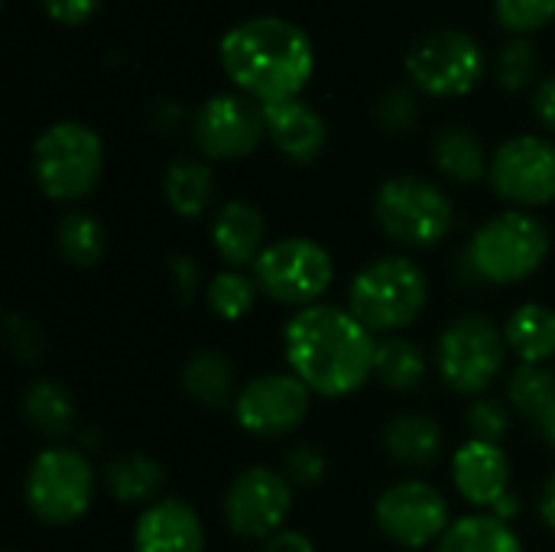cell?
I'll return each instance as SVG.
<instances>
[{"mask_svg":"<svg viewBox=\"0 0 555 552\" xmlns=\"http://www.w3.org/2000/svg\"><path fill=\"white\" fill-rule=\"evenodd\" d=\"M540 72V52L530 39L517 36V39H507L498 52V81L507 88V91H520L527 88Z\"/></svg>","mask_w":555,"mask_h":552,"instance_id":"32","label":"cell"},{"mask_svg":"<svg viewBox=\"0 0 555 552\" xmlns=\"http://www.w3.org/2000/svg\"><path fill=\"white\" fill-rule=\"evenodd\" d=\"M325 472H328V462H325V455L315 449V446H293L286 455H283V475H286V482L289 485H296V488H315L322 478H325Z\"/></svg>","mask_w":555,"mask_h":552,"instance_id":"35","label":"cell"},{"mask_svg":"<svg viewBox=\"0 0 555 552\" xmlns=\"http://www.w3.org/2000/svg\"><path fill=\"white\" fill-rule=\"evenodd\" d=\"M550 254V231L530 211H501L488 218L465 247V267L481 283H520L533 277Z\"/></svg>","mask_w":555,"mask_h":552,"instance_id":"3","label":"cell"},{"mask_svg":"<svg viewBox=\"0 0 555 552\" xmlns=\"http://www.w3.org/2000/svg\"><path fill=\"white\" fill-rule=\"evenodd\" d=\"M283 351L293 374L325 400L351 397L374 374V332L351 309L319 303L299 309L283 329Z\"/></svg>","mask_w":555,"mask_h":552,"instance_id":"1","label":"cell"},{"mask_svg":"<svg viewBox=\"0 0 555 552\" xmlns=\"http://www.w3.org/2000/svg\"><path fill=\"white\" fill-rule=\"evenodd\" d=\"M211 244H215V254L228 264V270L254 267L260 254L267 251L263 211L244 198L224 202L211 218Z\"/></svg>","mask_w":555,"mask_h":552,"instance_id":"18","label":"cell"},{"mask_svg":"<svg viewBox=\"0 0 555 552\" xmlns=\"http://www.w3.org/2000/svg\"><path fill=\"white\" fill-rule=\"evenodd\" d=\"M312 407V390L296 374L254 377L234 400V420L247 436L283 439L302 426Z\"/></svg>","mask_w":555,"mask_h":552,"instance_id":"15","label":"cell"},{"mask_svg":"<svg viewBox=\"0 0 555 552\" xmlns=\"http://www.w3.org/2000/svg\"><path fill=\"white\" fill-rule=\"evenodd\" d=\"M133 552H205V527L185 501L159 498L137 517Z\"/></svg>","mask_w":555,"mask_h":552,"instance_id":"17","label":"cell"},{"mask_svg":"<svg viewBox=\"0 0 555 552\" xmlns=\"http://www.w3.org/2000/svg\"><path fill=\"white\" fill-rule=\"evenodd\" d=\"M169 270H172V283H176V293L182 303H189L198 290V264L192 257H172L169 260Z\"/></svg>","mask_w":555,"mask_h":552,"instance_id":"39","label":"cell"},{"mask_svg":"<svg viewBox=\"0 0 555 552\" xmlns=\"http://www.w3.org/2000/svg\"><path fill=\"white\" fill-rule=\"evenodd\" d=\"M555 400V371L546 364H517L507 381V403L520 410L530 423Z\"/></svg>","mask_w":555,"mask_h":552,"instance_id":"30","label":"cell"},{"mask_svg":"<svg viewBox=\"0 0 555 552\" xmlns=\"http://www.w3.org/2000/svg\"><path fill=\"white\" fill-rule=\"evenodd\" d=\"M263 124H267V137L273 140V146L293 163H312L325 150L328 127L322 114L299 98L263 104Z\"/></svg>","mask_w":555,"mask_h":552,"instance_id":"19","label":"cell"},{"mask_svg":"<svg viewBox=\"0 0 555 552\" xmlns=\"http://www.w3.org/2000/svg\"><path fill=\"white\" fill-rule=\"evenodd\" d=\"M520 514V498L511 491V495H504L494 508H491V517H498V521H504V524H511L514 517Z\"/></svg>","mask_w":555,"mask_h":552,"instance_id":"43","label":"cell"},{"mask_svg":"<svg viewBox=\"0 0 555 552\" xmlns=\"http://www.w3.org/2000/svg\"><path fill=\"white\" fill-rule=\"evenodd\" d=\"M163 482H166L163 468L143 452L117 455L104 472V485L117 504H146L150 508L156 501V495L163 491Z\"/></svg>","mask_w":555,"mask_h":552,"instance_id":"26","label":"cell"},{"mask_svg":"<svg viewBox=\"0 0 555 552\" xmlns=\"http://www.w3.org/2000/svg\"><path fill=\"white\" fill-rule=\"evenodd\" d=\"M104 172V143L81 120H55L33 143V179L52 202H78Z\"/></svg>","mask_w":555,"mask_h":552,"instance_id":"5","label":"cell"},{"mask_svg":"<svg viewBox=\"0 0 555 552\" xmlns=\"http://www.w3.org/2000/svg\"><path fill=\"white\" fill-rule=\"evenodd\" d=\"M7 345H10V351L23 361V364H33V361H39L42 358V332L29 322V319H23V316H7Z\"/></svg>","mask_w":555,"mask_h":552,"instance_id":"37","label":"cell"},{"mask_svg":"<svg viewBox=\"0 0 555 552\" xmlns=\"http://www.w3.org/2000/svg\"><path fill=\"white\" fill-rule=\"evenodd\" d=\"M540 517L550 530H555V475L546 482V488L540 495Z\"/></svg>","mask_w":555,"mask_h":552,"instance_id":"42","label":"cell"},{"mask_svg":"<svg viewBox=\"0 0 555 552\" xmlns=\"http://www.w3.org/2000/svg\"><path fill=\"white\" fill-rule=\"evenodd\" d=\"M433 159L442 176H449L452 182H462V185L478 182L491 169L485 143L468 127H442L433 140Z\"/></svg>","mask_w":555,"mask_h":552,"instance_id":"25","label":"cell"},{"mask_svg":"<svg viewBox=\"0 0 555 552\" xmlns=\"http://www.w3.org/2000/svg\"><path fill=\"white\" fill-rule=\"evenodd\" d=\"M218 55L228 78L260 104L296 98L315 68L312 39L283 16H250L231 26Z\"/></svg>","mask_w":555,"mask_h":552,"instance_id":"2","label":"cell"},{"mask_svg":"<svg viewBox=\"0 0 555 552\" xmlns=\"http://www.w3.org/2000/svg\"><path fill=\"white\" fill-rule=\"evenodd\" d=\"M507 338L481 312H465L449 322L436 342V371L452 394L481 397L507 361Z\"/></svg>","mask_w":555,"mask_h":552,"instance_id":"7","label":"cell"},{"mask_svg":"<svg viewBox=\"0 0 555 552\" xmlns=\"http://www.w3.org/2000/svg\"><path fill=\"white\" fill-rule=\"evenodd\" d=\"M29 514L49 527L81 521L94 501V468L75 449H46L33 459L23 485Z\"/></svg>","mask_w":555,"mask_h":552,"instance_id":"8","label":"cell"},{"mask_svg":"<svg viewBox=\"0 0 555 552\" xmlns=\"http://www.w3.org/2000/svg\"><path fill=\"white\" fill-rule=\"evenodd\" d=\"M533 426L543 433V439H546V442L555 449V400L546 407V410H543V413H540V420H537Z\"/></svg>","mask_w":555,"mask_h":552,"instance_id":"44","label":"cell"},{"mask_svg":"<svg viewBox=\"0 0 555 552\" xmlns=\"http://www.w3.org/2000/svg\"><path fill=\"white\" fill-rule=\"evenodd\" d=\"M20 413L46 439H65L75 429V400L59 381H33L20 397Z\"/></svg>","mask_w":555,"mask_h":552,"instance_id":"23","label":"cell"},{"mask_svg":"<svg viewBox=\"0 0 555 552\" xmlns=\"http://www.w3.org/2000/svg\"><path fill=\"white\" fill-rule=\"evenodd\" d=\"M254 280L263 296L280 306L309 309L319 306L332 290L335 264L332 254L312 238H280L267 244L260 260L254 264Z\"/></svg>","mask_w":555,"mask_h":552,"instance_id":"9","label":"cell"},{"mask_svg":"<svg viewBox=\"0 0 555 552\" xmlns=\"http://www.w3.org/2000/svg\"><path fill=\"white\" fill-rule=\"evenodd\" d=\"M224 524L241 540H270L283 530L293 511V485L283 472L254 465L241 472L224 491Z\"/></svg>","mask_w":555,"mask_h":552,"instance_id":"11","label":"cell"},{"mask_svg":"<svg viewBox=\"0 0 555 552\" xmlns=\"http://www.w3.org/2000/svg\"><path fill=\"white\" fill-rule=\"evenodd\" d=\"M377 228L400 247L429 251L455 221L452 198L423 176H393L374 195Z\"/></svg>","mask_w":555,"mask_h":552,"instance_id":"6","label":"cell"},{"mask_svg":"<svg viewBox=\"0 0 555 552\" xmlns=\"http://www.w3.org/2000/svg\"><path fill=\"white\" fill-rule=\"evenodd\" d=\"M436 552H524V543L511 524L491 514H475L455 521L436 543Z\"/></svg>","mask_w":555,"mask_h":552,"instance_id":"27","label":"cell"},{"mask_svg":"<svg viewBox=\"0 0 555 552\" xmlns=\"http://www.w3.org/2000/svg\"><path fill=\"white\" fill-rule=\"evenodd\" d=\"M429 303V283L426 273L410 257H377L358 277L348 290V309L351 316L371 329L393 335L406 325H413Z\"/></svg>","mask_w":555,"mask_h":552,"instance_id":"4","label":"cell"},{"mask_svg":"<svg viewBox=\"0 0 555 552\" xmlns=\"http://www.w3.org/2000/svg\"><path fill=\"white\" fill-rule=\"evenodd\" d=\"M494 16L504 29L530 33L555 16V0H494Z\"/></svg>","mask_w":555,"mask_h":552,"instance_id":"34","label":"cell"},{"mask_svg":"<svg viewBox=\"0 0 555 552\" xmlns=\"http://www.w3.org/2000/svg\"><path fill=\"white\" fill-rule=\"evenodd\" d=\"M163 195L179 218L205 215L211 205V195H215V176H211L208 163L192 159V156L172 159L163 176Z\"/></svg>","mask_w":555,"mask_h":552,"instance_id":"24","label":"cell"},{"mask_svg":"<svg viewBox=\"0 0 555 552\" xmlns=\"http://www.w3.org/2000/svg\"><path fill=\"white\" fill-rule=\"evenodd\" d=\"M182 390L208 407V410H224L228 403L237 400V374H234V364L231 358H224L221 351H195L185 368H182Z\"/></svg>","mask_w":555,"mask_h":552,"instance_id":"21","label":"cell"},{"mask_svg":"<svg viewBox=\"0 0 555 552\" xmlns=\"http://www.w3.org/2000/svg\"><path fill=\"white\" fill-rule=\"evenodd\" d=\"M374 521L380 534L403 550L433 547L452 527L446 498L429 482H420V478H406L380 491L374 504Z\"/></svg>","mask_w":555,"mask_h":552,"instance_id":"12","label":"cell"},{"mask_svg":"<svg viewBox=\"0 0 555 552\" xmlns=\"http://www.w3.org/2000/svg\"><path fill=\"white\" fill-rule=\"evenodd\" d=\"M267 137L263 104L250 94H215L192 117V140L208 159L250 156Z\"/></svg>","mask_w":555,"mask_h":552,"instance_id":"14","label":"cell"},{"mask_svg":"<svg viewBox=\"0 0 555 552\" xmlns=\"http://www.w3.org/2000/svg\"><path fill=\"white\" fill-rule=\"evenodd\" d=\"M491 189L520 208L555 202V143L537 133L511 137L498 146L491 169Z\"/></svg>","mask_w":555,"mask_h":552,"instance_id":"13","label":"cell"},{"mask_svg":"<svg viewBox=\"0 0 555 552\" xmlns=\"http://www.w3.org/2000/svg\"><path fill=\"white\" fill-rule=\"evenodd\" d=\"M452 482L468 504L491 511L511 495V459L501 446L468 439L452 455Z\"/></svg>","mask_w":555,"mask_h":552,"instance_id":"16","label":"cell"},{"mask_svg":"<svg viewBox=\"0 0 555 552\" xmlns=\"http://www.w3.org/2000/svg\"><path fill=\"white\" fill-rule=\"evenodd\" d=\"M416 117H420V104L410 88H393L377 101V120L387 130H406Z\"/></svg>","mask_w":555,"mask_h":552,"instance_id":"36","label":"cell"},{"mask_svg":"<svg viewBox=\"0 0 555 552\" xmlns=\"http://www.w3.org/2000/svg\"><path fill=\"white\" fill-rule=\"evenodd\" d=\"M260 552H315V543L299 530H280L270 540H263Z\"/></svg>","mask_w":555,"mask_h":552,"instance_id":"40","label":"cell"},{"mask_svg":"<svg viewBox=\"0 0 555 552\" xmlns=\"http://www.w3.org/2000/svg\"><path fill=\"white\" fill-rule=\"evenodd\" d=\"M488 68L481 42L465 29H433L420 36L406 52V72L413 85L436 98L468 94Z\"/></svg>","mask_w":555,"mask_h":552,"instance_id":"10","label":"cell"},{"mask_svg":"<svg viewBox=\"0 0 555 552\" xmlns=\"http://www.w3.org/2000/svg\"><path fill=\"white\" fill-rule=\"evenodd\" d=\"M465 426H468L472 439L501 446V439L511 429V410L498 397H475V403L465 413Z\"/></svg>","mask_w":555,"mask_h":552,"instance_id":"33","label":"cell"},{"mask_svg":"<svg viewBox=\"0 0 555 552\" xmlns=\"http://www.w3.org/2000/svg\"><path fill=\"white\" fill-rule=\"evenodd\" d=\"M42 3V10L55 20V23H65V26H81V23H88L94 13H98V7H101V0H39Z\"/></svg>","mask_w":555,"mask_h":552,"instance_id":"38","label":"cell"},{"mask_svg":"<svg viewBox=\"0 0 555 552\" xmlns=\"http://www.w3.org/2000/svg\"><path fill=\"white\" fill-rule=\"evenodd\" d=\"M533 111H537V117H540L550 130H555V72L540 81V88H537V94H533Z\"/></svg>","mask_w":555,"mask_h":552,"instance_id":"41","label":"cell"},{"mask_svg":"<svg viewBox=\"0 0 555 552\" xmlns=\"http://www.w3.org/2000/svg\"><path fill=\"white\" fill-rule=\"evenodd\" d=\"M504 338L520 364H546L555 358V309L543 303H524L511 312Z\"/></svg>","mask_w":555,"mask_h":552,"instance_id":"22","label":"cell"},{"mask_svg":"<svg viewBox=\"0 0 555 552\" xmlns=\"http://www.w3.org/2000/svg\"><path fill=\"white\" fill-rule=\"evenodd\" d=\"M426 374H429V364H426V355L420 351V345H413L410 338H400V335H390V338L377 342L374 377L387 390L410 394V390L423 387Z\"/></svg>","mask_w":555,"mask_h":552,"instance_id":"28","label":"cell"},{"mask_svg":"<svg viewBox=\"0 0 555 552\" xmlns=\"http://www.w3.org/2000/svg\"><path fill=\"white\" fill-rule=\"evenodd\" d=\"M7 552H16V550H7Z\"/></svg>","mask_w":555,"mask_h":552,"instance_id":"45","label":"cell"},{"mask_svg":"<svg viewBox=\"0 0 555 552\" xmlns=\"http://www.w3.org/2000/svg\"><path fill=\"white\" fill-rule=\"evenodd\" d=\"M55 244L65 264L88 270L104 257L107 234H104V224L91 211H65L55 228Z\"/></svg>","mask_w":555,"mask_h":552,"instance_id":"29","label":"cell"},{"mask_svg":"<svg viewBox=\"0 0 555 552\" xmlns=\"http://www.w3.org/2000/svg\"><path fill=\"white\" fill-rule=\"evenodd\" d=\"M446 446L442 426L426 413H400L384 429L387 455L403 468H429L439 462Z\"/></svg>","mask_w":555,"mask_h":552,"instance_id":"20","label":"cell"},{"mask_svg":"<svg viewBox=\"0 0 555 552\" xmlns=\"http://www.w3.org/2000/svg\"><path fill=\"white\" fill-rule=\"evenodd\" d=\"M257 280L241 270H221L208 283V306L224 322H241L257 303Z\"/></svg>","mask_w":555,"mask_h":552,"instance_id":"31","label":"cell"}]
</instances>
